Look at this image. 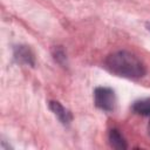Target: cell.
Segmentation results:
<instances>
[{
  "label": "cell",
  "mask_w": 150,
  "mask_h": 150,
  "mask_svg": "<svg viewBox=\"0 0 150 150\" xmlns=\"http://www.w3.org/2000/svg\"><path fill=\"white\" fill-rule=\"evenodd\" d=\"M104 64L114 75L128 80H139L146 73L143 61L128 50H118L108 55Z\"/></svg>",
  "instance_id": "1"
},
{
  "label": "cell",
  "mask_w": 150,
  "mask_h": 150,
  "mask_svg": "<svg viewBox=\"0 0 150 150\" xmlns=\"http://www.w3.org/2000/svg\"><path fill=\"white\" fill-rule=\"evenodd\" d=\"M94 103L103 111H112L116 105L115 91L108 87H97L94 90Z\"/></svg>",
  "instance_id": "2"
},
{
  "label": "cell",
  "mask_w": 150,
  "mask_h": 150,
  "mask_svg": "<svg viewBox=\"0 0 150 150\" xmlns=\"http://www.w3.org/2000/svg\"><path fill=\"white\" fill-rule=\"evenodd\" d=\"M14 59L18 63L25 64V66H30L33 67L35 64V56L33 50L26 46V45H20L14 47Z\"/></svg>",
  "instance_id": "3"
},
{
  "label": "cell",
  "mask_w": 150,
  "mask_h": 150,
  "mask_svg": "<svg viewBox=\"0 0 150 150\" xmlns=\"http://www.w3.org/2000/svg\"><path fill=\"white\" fill-rule=\"evenodd\" d=\"M49 109L53 111V114L57 117V120L63 125H68L71 122V120H73L71 112L67 108H64L60 102H57V101H50L49 102Z\"/></svg>",
  "instance_id": "4"
},
{
  "label": "cell",
  "mask_w": 150,
  "mask_h": 150,
  "mask_svg": "<svg viewBox=\"0 0 150 150\" xmlns=\"http://www.w3.org/2000/svg\"><path fill=\"white\" fill-rule=\"evenodd\" d=\"M108 141L111 148L114 149H118V150H124L128 148L127 145V141L124 139V137L122 136V134L117 130V129H111L109 131V136H108Z\"/></svg>",
  "instance_id": "5"
},
{
  "label": "cell",
  "mask_w": 150,
  "mask_h": 150,
  "mask_svg": "<svg viewBox=\"0 0 150 150\" xmlns=\"http://www.w3.org/2000/svg\"><path fill=\"white\" fill-rule=\"evenodd\" d=\"M132 110L136 114H139L143 116H150V98L136 101L132 104Z\"/></svg>",
  "instance_id": "6"
},
{
  "label": "cell",
  "mask_w": 150,
  "mask_h": 150,
  "mask_svg": "<svg viewBox=\"0 0 150 150\" xmlns=\"http://www.w3.org/2000/svg\"><path fill=\"white\" fill-rule=\"evenodd\" d=\"M53 55H54V59L57 63L64 66L66 61H67V57H66V54L63 52V49L61 47H55L54 48V52H53Z\"/></svg>",
  "instance_id": "7"
},
{
  "label": "cell",
  "mask_w": 150,
  "mask_h": 150,
  "mask_svg": "<svg viewBox=\"0 0 150 150\" xmlns=\"http://www.w3.org/2000/svg\"><path fill=\"white\" fill-rule=\"evenodd\" d=\"M148 132H149V135H150V122H149V125H148Z\"/></svg>",
  "instance_id": "8"
},
{
  "label": "cell",
  "mask_w": 150,
  "mask_h": 150,
  "mask_svg": "<svg viewBox=\"0 0 150 150\" xmlns=\"http://www.w3.org/2000/svg\"><path fill=\"white\" fill-rule=\"evenodd\" d=\"M146 27H148V29L150 30V23H148V25H146Z\"/></svg>",
  "instance_id": "9"
}]
</instances>
